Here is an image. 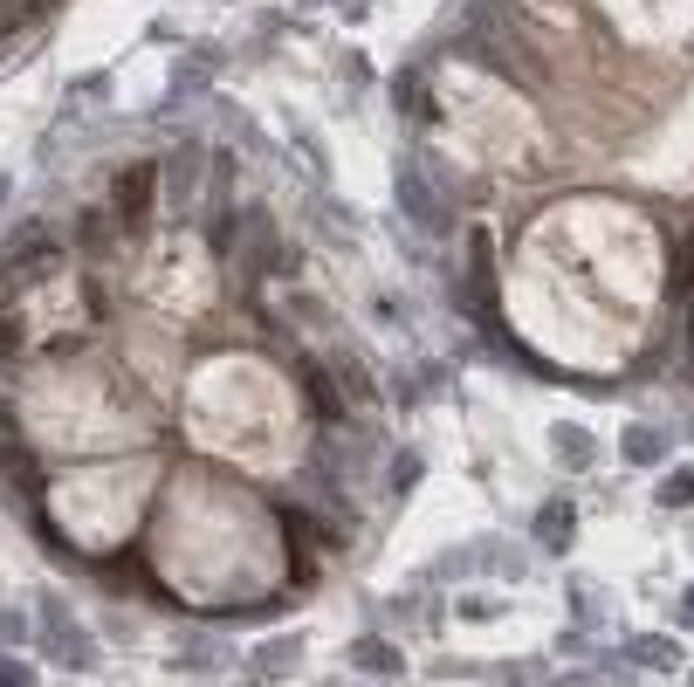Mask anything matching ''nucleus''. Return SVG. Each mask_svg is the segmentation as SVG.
Segmentation results:
<instances>
[{"label": "nucleus", "mask_w": 694, "mask_h": 687, "mask_svg": "<svg viewBox=\"0 0 694 687\" xmlns=\"http://www.w3.org/2000/svg\"><path fill=\"white\" fill-rule=\"evenodd\" d=\"M151 180H159V172H151V165L124 172V220H138V214H145V199H151Z\"/></svg>", "instance_id": "nucleus-15"}, {"label": "nucleus", "mask_w": 694, "mask_h": 687, "mask_svg": "<svg viewBox=\"0 0 694 687\" xmlns=\"http://www.w3.org/2000/svg\"><path fill=\"white\" fill-rule=\"evenodd\" d=\"M399 214L420 227V234H447V207L433 199V186L420 180L413 165H399Z\"/></svg>", "instance_id": "nucleus-3"}, {"label": "nucleus", "mask_w": 694, "mask_h": 687, "mask_svg": "<svg viewBox=\"0 0 694 687\" xmlns=\"http://www.w3.org/2000/svg\"><path fill=\"white\" fill-rule=\"evenodd\" d=\"M357 8H372V0H351V14H357Z\"/></svg>", "instance_id": "nucleus-24"}, {"label": "nucleus", "mask_w": 694, "mask_h": 687, "mask_svg": "<svg viewBox=\"0 0 694 687\" xmlns=\"http://www.w3.org/2000/svg\"><path fill=\"white\" fill-rule=\"evenodd\" d=\"M303 667V640L296 632H282V640H269V646H254V660H248V674L254 680H275V674H296Z\"/></svg>", "instance_id": "nucleus-7"}, {"label": "nucleus", "mask_w": 694, "mask_h": 687, "mask_svg": "<svg viewBox=\"0 0 694 687\" xmlns=\"http://www.w3.org/2000/svg\"><path fill=\"white\" fill-rule=\"evenodd\" d=\"M681 626H694V592H687V598H681Z\"/></svg>", "instance_id": "nucleus-23"}, {"label": "nucleus", "mask_w": 694, "mask_h": 687, "mask_svg": "<svg viewBox=\"0 0 694 687\" xmlns=\"http://www.w3.org/2000/svg\"><path fill=\"white\" fill-rule=\"evenodd\" d=\"M104 83H111V76H104V69H90V76H76V90H69V96H76V104H96V96H104Z\"/></svg>", "instance_id": "nucleus-19"}, {"label": "nucleus", "mask_w": 694, "mask_h": 687, "mask_svg": "<svg viewBox=\"0 0 694 687\" xmlns=\"http://www.w3.org/2000/svg\"><path fill=\"white\" fill-rule=\"evenodd\" d=\"M468 571H475V557H468V543H460L447 557H433V564L420 571V584H447V577H468Z\"/></svg>", "instance_id": "nucleus-14"}, {"label": "nucleus", "mask_w": 694, "mask_h": 687, "mask_svg": "<svg viewBox=\"0 0 694 687\" xmlns=\"http://www.w3.org/2000/svg\"><path fill=\"white\" fill-rule=\"evenodd\" d=\"M420 474H426L420 447H399V454H392V495H413V489H420Z\"/></svg>", "instance_id": "nucleus-13"}, {"label": "nucleus", "mask_w": 694, "mask_h": 687, "mask_svg": "<svg viewBox=\"0 0 694 687\" xmlns=\"http://www.w3.org/2000/svg\"><path fill=\"white\" fill-rule=\"evenodd\" d=\"M468 557H475V571H488V577H502V584H516V577L530 571V550H516V543H502V537H481V543H468Z\"/></svg>", "instance_id": "nucleus-4"}, {"label": "nucleus", "mask_w": 694, "mask_h": 687, "mask_svg": "<svg viewBox=\"0 0 694 687\" xmlns=\"http://www.w3.org/2000/svg\"><path fill=\"white\" fill-rule=\"evenodd\" d=\"M0 687H35V667L21 653H0Z\"/></svg>", "instance_id": "nucleus-18"}, {"label": "nucleus", "mask_w": 694, "mask_h": 687, "mask_svg": "<svg viewBox=\"0 0 694 687\" xmlns=\"http://www.w3.org/2000/svg\"><path fill=\"white\" fill-rule=\"evenodd\" d=\"M571 523H578V508L571 502H544V508H536V543H544L550 557H564V550H571Z\"/></svg>", "instance_id": "nucleus-8"}, {"label": "nucleus", "mask_w": 694, "mask_h": 687, "mask_svg": "<svg viewBox=\"0 0 694 687\" xmlns=\"http://www.w3.org/2000/svg\"><path fill=\"white\" fill-rule=\"evenodd\" d=\"M214 660H220V653H214L207 640H193V646H179V667H214Z\"/></svg>", "instance_id": "nucleus-20"}, {"label": "nucleus", "mask_w": 694, "mask_h": 687, "mask_svg": "<svg viewBox=\"0 0 694 687\" xmlns=\"http://www.w3.org/2000/svg\"><path fill=\"white\" fill-rule=\"evenodd\" d=\"M626 660H639V667H660V674H674L681 667V646L674 640H633Z\"/></svg>", "instance_id": "nucleus-12"}, {"label": "nucleus", "mask_w": 694, "mask_h": 687, "mask_svg": "<svg viewBox=\"0 0 694 687\" xmlns=\"http://www.w3.org/2000/svg\"><path fill=\"white\" fill-rule=\"evenodd\" d=\"M351 667L357 674H378V680H399L406 674V653L392 640H378V632H365V640H351Z\"/></svg>", "instance_id": "nucleus-5"}, {"label": "nucleus", "mask_w": 694, "mask_h": 687, "mask_svg": "<svg viewBox=\"0 0 694 687\" xmlns=\"http://www.w3.org/2000/svg\"><path fill=\"white\" fill-rule=\"evenodd\" d=\"M550 454H557V461L571 468V474H584L591 461H599V447H591V434H584V426H571V420H557V426H550Z\"/></svg>", "instance_id": "nucleus-9"}, {"label": "nucleus", "mask_w": 694, "mask_h": 687, "mask_svg": "<svg viewBox=\"0 0 694 687\" xmlns=\"http://www.w3.org/2000/svg\"><path fill=\"white\" fill-rule=\"evenodd\" d=\"M29 632H35V619L21 612V605H0V646H21Z\"/></svg>", "instance_id": "nucleus-17"}, {"label": "nucleus", "mask_w": 694, "mask_h": 687, "mask_svg": "<svg viewBox=\"0 0 694 687\" xmlns=\"http://www.w3.org/2000/svg\"><path fill=\"white\" fill-rule=\"evenodd\" d=\"M8 199H14V180H8V172H0V214H8Z\"/></svg>", "instance_id": "nucleus-22"}, {"label": "nucleus", "mask_w": 694, "mask_h": 687, "mask_svg": "<svg viewBox=\"0 0 694 687\" xmlns=\"http://www.w3.org/2000/svg\"><path fill=\"white\" fill-rule=\"evenodd\" d=\"M200 172H207V151H200L193 138H186V145H172V159L159 165V199H166L172 214H186L193 199H200Z\"/></svg>", "instance_id": "nucleus-2"}, {"label": "nucleus", "mask_w": 694, "mask_h": 687, "mask_svg": "<svg viewBox=\"0 0 694 687\" xmlns=\"http://www.w3.org/2000/svg\"><path fill=\"white\" fill-rule=\"evenodd\" d=\"M207 76H214V56H179V69H172V96L159 104V117H166V111H186L193 96H207Z\"/></svg>", "instance_id": "nucleus-6"}, {"label": "nucleus", "mask_w": 694, "mask_h": 687, "mask_svg": "<svg viewBox=\"0 0 694 687\" xmlns=\"http://www.w3.org/2000/svg\"><path fill=\"white\" fill-rule=\"evenodd\" d=\"M42 646H48V660H56V667H69V674H96V646H90V632L69 619V605H62V598H42Z\"/></svg>", "instance_id": "nucleus-1"}, {"label": "nucleus", "mask_w": 694, "mask_h": 687, "mask_svg": "<svg viewBox=\"0 0 694 687\" xmlns=\"http://www.w3.org/2000/svg\"><path fill=\"white\" fill-rule=\"evenodd\" d=\"M619 454H626L633 468H660L667 461V434H660V426H647V420H633L626 434H619Z\"/></svg>", "instance_id": "nucleus-10"}, {"label": "nucleus", "mask_w": 694, "mask_h": 687, "mask_svg": "<svg viewBox=\"0 0 694 687\" xmlns=\"http://www.w3.org/2000/svg\"><path fill=\"white\" fill-rule=\"evenodd\" d=\"M303 8H323V0H303Z\"/></svg>", "instance_id": "nucleus-25"}, {"label": "nucleus", "mask_w": 694, "mask_h": 687, "mask_svg": "<svg viewBox=\"0 0 694 687\" xmlns=\"http://www.w3.org/2000/svg\"><path fill=\"white\" fill-rule=\"evenodd\" d=\"M460 619H475V626H481V619H496V598H481V592H468V598H460Z\"/></svg>", "instance_id": "nucleus-21"}, {"label": "nucleus", "mask_w": 694, "mask_h": 687, "mask_svg": "<svg viewBox=\"0 0 694 687\" xmlns=\"http://www.w3.org/2000/svg\"><path fill=\"white\" fill-rule=\"evenodd\" d=\"M660 502H667V508H694V468H674V474H667V481H660Z\"/></svg>", "instance_id": "nucleus-16"}, {"label": "nucleus", "mask_w": 694, "mask_h": 687, "mask_svg": "<svg viewBox=\"0 0 694 687\" xmlns=\"http://www.w3.org/2000/svg\"><path fill=\"white\" fill-rule=\"evenodd\" d=\"M338 378H344V392L357 399V405H378L385 392L372 386V371H365V358H351V351H344V358H338Z\"/></svg>", "instance_id": "nucleus-11"}]
</instances>
